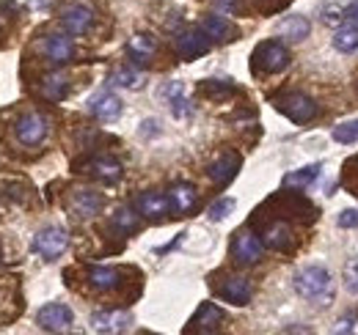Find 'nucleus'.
Instances as JSON below:
<instances>
[{
  "instance_id": "nucleus-1",
  "label": "nucleus",
  "mask_w": 358,
  "mask_h": 335,
  "mask_svg": "<svg viewBox=\"0 0 358 335\" xmlns=\"http://www.w3.org/2000/svg\"><path fill=\"white\" fill-rule=\"evenodd\" d=\"M295 292L301 294L303 299L317 302V305H331L334 299V278L325 267H303L298 275H295Z\"/></svg>"
},
{
  "instance_id": "nucleus-2",
  "label": "nucleus",
  "mask_w": 358,
  "mask_h": 335,
  "mask_svg": "<svg viewBox=\"0 0 358 335\" xmlns=\"http://www.w3.org/2000/svg\"><path fill=\"white\" fill-rule=\"evenodd\" d=\"M289 66V50L281 42L270 39V42L257 44L254 55H251V69L254 75H278Z\"/></svg>"
},
{
  "instance_id": "nucleus-3",
  "label": "nucleus",
  "mask_w": 358,
  "mask_h": 335,
  "mask_svg": "<svg viewBox=\"0 0 358 335\" xmlns=\"http://www.w3.org/2000/svg\"><path fill=\"white\" fill-rule=\"evenodd\" d=\"M273 107L278 113H284L289 121L295 124H309L314 116H317V102L312 96L301 94V91H289V94H278L273 99Z\"/></svg>"
},
{
  "instance_id": "nucleus-4",
  "label": "nucleus",
  "mask_w": 358,
  "mask_h": 335,
  "mask_svg": "<svg viewBox=\"0 0 358 335\" xmlns=\"http://www.w3.org/2000/svg\"><path fill=\"white\" fill-rule=\"evenodd\" d=\"M262 253H265V242L251 231V228H240L231 239V258L243 267H251L257 261H262Z\"/></svg>"
},
{
  "instance_id": "nucleus-5",
  "label": "nucleus",
  "mask_w": 358,
  "mask_h": 335,
  "mask_svg": "<svg viewBox=\"0 0 358 335\" xmlns=\"http://www.w3.org/2000/svg\"><path fill=\"white\" fill-rule=\"evenodd\" d=\"M66 248H69V234H66L61 225H47V228H42V231L34 237V242H31V251L39 253L47 261L58 258Z\"/></svg>"
},
{
  "instance_id": "nucleus-6",
  "label": "nucleus",
  "mask_w": 358,
  "mask_h": 335,
  "mask_svg": "<svg viewBox=\"0 0 358 335\" xmlns=\"http://www.w3.org/2000/svg\"><path fill=\"white\" fill-rule=\"evenodd\" d=\"M174 47H177V55L182 61H193V58L207 55L213 42H210V36L201 28H187V31H179L177 34Z\"/></svg>"
},
{
  "instance_id": "nucleus-7",
  "label": "nucleus",
  "mask_w": 358,
  "mask_h": 335,
  "mask_svg": "<svg viewBox=\"0 0 358 335\" xmlns=\"http://www.w3.org/2000/svg\"><path fill=\"white\" fill-rule=\"evenodd\" d=\"M262 242L278 253H295V248H298L295 231L289 228V223H287L284 217L273 220V223H268V225L262 228Z\"/></svg>"
},
{
  "instance_id": "nucleus-8",
  "label": "nucleus",
  "mask_w": 358,
  "mask_h": 335,
  "mask_svg": "<svg viewBox=\"0 0 358 335\" xmlns=\"http://www.w3.org/2000/svg\"><path fill=\"white\" fill-rule=\"evenodd\" d=\"M61 25H64L66 34H72V36L89 34L91 25H94V8L86 6V3L64 6V8H61Z\"/></svg>"
},
{
  "instance_id": "nucleus-9",
  "label": "nucleus",
  "mask_w": 358,
  "mask_h": 335,
  "mask_svg": "<svg viewBox=\"0 0 358 335\" xmlns=\"http://www.w3.org/2000/svg\"><path fill=\"white\" fill-rule=\"evenodd\" d=\"M72 322H75L72 311L61 302H50L45 308H39V313H36V325L47 333H66L72 327Z\"/></svg>"
},
{
  "instance_id": "nucleus-10",
  "label": "nucleus",
  "mask_w": 358,
  "mask_h": 335,
  "mask_svg": "<svg viewBox=\"0 0 358 335\" xmlns=\"http://www.w3.org/2000/svg\"><path fill=\"white\" fill-rule=\"evenodd\" d=\"M39 50H42V55H45L52 66H66L78 55L75 44L69 42L66 36H61V34H47L45 39H42V44H39Z\"/></svg>"
},
{
  "instance_id": "nucleus-11",
  "label": "nucleus",
  "mask_w": 358,
  "mask_h": 335,
  "mask_svg": "<svg viewBox=\"0 0 358 335\" xmlns=\"http://www.w3.org/2000/svg\"><path fill=\"white\" fill-rule=\"evenodd\" d=\"M215 294L224 299V302H231V305H248L251 302V281L248 278H243V275H226L224 281H218L215 283Z\"/></svg>"
},
{
  "instance_id": "nucleus-12",
  "label": "nucleus",
  "mask_w": 358,
  "mask_h": 335,
  "mask_svg": "<svg viewBox=\"0 0 358 335\" xmlns=\"http://www.w3.org/2000/svg\"><path fill=\"white\" fill-rule=\"evenodd\" d=\"M47 129H50V124H47V119L42 113H25L14 124V135H17V140L22 146H39L47 137Z\"/></svg>"
},
{
  "instance_id": "nucleus-13",
  "label": "nucleus",
  "mask_w": 358,
  "mask_h": 335,
  "mask_svg": "<svg viewBox=\"0 0 358 335\" xmlns=\"http://www.w3.org/2000/svg\"><path fill=\"white\" fill-rule=\"evenodd\" d=\"M135 209L141 217H146V220H152V223H157V220H163L171 209V198L166 195V193H157V190H146V193H141L138 198H135Z\"/></svg>"
},
{
  "instance_id": "nucleus-14",
  "label": "nucleus",
  "mask_w": 358,
  "mask_h": 335,
  "mask_svg": "<svg viewBox=\"0 0 358 335\" xmlns=\"http://www.w3.org/2000/svg\"><path fill=\"white\" fill-rule=\"evenodd\" d=\"M102 207H105L102 193L89 190V187L75 190V193L69 195V211H72L75 217H80V220H91V217H96V214L102 211Z\"/></svg>"
},
{
  "instance_id": "nucleus-15",
  "label": "nucleus",
  "mask_w": 358,
  "mask_h": 335,
  "mask_svg": "<svg viewBox=\"0 0 358 335\" xmlns=\"http://www.w3.org/2000/svg\"><path fill=\"white\" fill-rule=\"evenodd\" d=\"M224 319H226V313L218 308V305L204 302V305L196 311V316L190 319L187 333H215V330L224 325Z\"/></svg>"
},
{
  "instance_id": "nucleus-16",
  "label": "nucleus",
  "mask_w": 358,
  "mask_h": 335,
  "mask_svg": "<svg viewBox=\"0 0 358 335\" xmlns=\"http://www.w3.org/2000/svg\"><path fill=\"white\" fill-rule=\"evenodd\" d=\"M133 325V316L127 311H96L91 316V330L96 333H124Z\"/></svg>"
},
{
  "instance_id": "nucleus-17",
  "label": "nucleus",
  "mask_w": 358,
  "mask_h": 335,
  "mask_svg": "<svg viewBox=\"0 0 358 335\" xmlns=\"http://www.w3.org/2000/svg\"><path fill=\"white\" fill-rule=\"evenodd\" d=\"M86 283L99 294L116 292L122 286V269H116V267H89L86 269Z\"/></svg>"
},
{
  "instance_id": "nucleus-18",
  "label": "nucleus",
  "mask_w": 358,
  "mask_h": 335,
  "mask_svg": "<svg viewBox=\"0 0 358 335\" xmlns=\"http://www.w3.org/2000/svg\"><path fill=\"white\" fill-rule=\"evenodd\" d=\"M89 110L99 121H113L122 113V99L113 91H99L89 99Z\"/></svg>"
},
{
  "instance_id": "nucleus-19",
  "label": "nucleus",
  "mask_w": 358,
  "mask_h": 335,
  "mask_svg": "<svg viewBox=\"0 0 358 335\" xmlns=\"http://www.w3.org/2000/svg\"><path fill=\"white\" fill-rule=\"evenodd\" d=\"M201 31L210 36V42H234L237 36H240V31L234 28V22H229L224 20L221 14H210V17H204L201 20Z\"/></svg>"
},
{
  "instance_id": "nucleus-20",
  "label": "nucleus",
  "mask_w": 358,
  "mask_h": 335,
  "mask_svg": "<svg viewBox=\"0 0 358 335\" xmlns=\"http://www.w3.org/2000/svg\"><path fill=\"white\" fill-rule=\"evenodd\" d=\"M169 198H171V209L177 211V214H190V211L199 207V193H196V187L187 184V181L171 184Z\"/></svg>"
},
{
  "instance_id": "nucleus-21",
  "label": "nucleus",
  "mask_w": 358,
  "mask_h": 335,
  "mask_svg": "<svg viewBox=\"0 0 358 335\" xmlns=\"http://www.w3.org/2000/svg\"><path fill=\"white\" fill-rule=\"evenodd\" d=\"M237 168H240V157L237 154H221L215 163H210L207 176H210V181L215 187H226L237 176Z\"/></svg>"
},
{
  "instance_id": "nucleus-22",
  "label": "nucleus",
  "mask_w": 358,
  "mask_h": 335,
  "mask_svg": "<svg viewBox=\"0 0 358 335\" xmlns=\"http://www.w3.org/2000/svg\"><path fill=\"white\" fill-rule=\"evenodd\" d=\"M83 170L91 173L94 179L105 181V184L119 181V179H122V173H124L122 163H119V160H113V157H96V160H91L89 165H83Z\"/></svg>"
},
{
  "instance_id": "nucleus-23",
  "label": "nucleus",
  "mask_w": 358,
  "mask_h": 335,
  "mask_svg": "<svg viewBox=\"0 0 358 335\" xmlns=\"http://www.w3.org/2000/svg\"><path fill=\"white\" fill-rule=\"evenodd\" d=\"M155 52H157V42L152 36H146V34H138L127 42V55L141 66H146L155 58Z\"/></svg>"
},
{
  "instance_id": "nucleus-24",
  "label": "nucleus",
  "mask_w": 358,
  "mask_h": 335,
  "mask_svg": "<svg viewBox=\"0 0 358 335\" xmlns=\"http://www.w3.org/2000/svg\"><path fill=\"white\" fill-rule=\"evenodd\" d=\"M312 34V25H309V20L306 17H287L281 25H278V36L281 39H287V42H303L306 36Z\"/></svg>"
},
{
  "instance_id": "nucleus-25",
  "label": "nucleus",
  "mask_w": 358,
  "mask_h": 335,
  "mask_svg": "<svg viewBox=\"0 0 358 335\" xmlns=\"http://www.w3.org/2000/svg\"><path fill=\"white\" fill-rule=\"evenodd\" d=\"M39 94L45 96L47 102H61V99L69 94V80H66L64 75L52 72V75L42 77V83H39Z\"/></svg>"
},
{
  "instance_id": "nucleus-26",
  "label": "nucleus",
  "mask_w": 358,
  "mask_h": 335,
  "mask_svg": "<svg viewBox=\"0 0 358 335\" xmlns=\"http://www.w3.org/2000/svg\"><path fill=\"white\" fill-rule=\"evenodd\" d=\"M110 225H113V231H116L119 237H130V234H135V231L141 228V214H138V209L133 211L130 207H122V209L113 211Z\"/></svg>"
},
{
  "instance_id": "nucleus-27",
  "label": "nucleus",
  "mask_w": 358,
  "mask_h": 335,
  "mask_svg": "<svg viewBox=\"0 0 358 335\" xmlns=\"http://www.w3.org/2000/svg\"><path fill=\"white\" fill-rule=\"evenodd\" d=\"M320 170H322L320 163H312V165H306V168H298V170H292V173L284 176V187H298V190H303V187H309L314 179L320 176Z\"/></svg>"
},
{
  "instance_id": "nucleus-28",
  "label": "nucleus",
  "mask_w": 358,
  "mask_h": 335,
  "mask_svg": "<svg viewBox=\"0 0 358 335\" xmlns=\"http://www.w3.org/2000/svg\"><path fill=\"white\" fill-rule=\"evenodd\" d=\"M334 47L345 55L358 50V25H339V31L334 34Z\"/></svg>"
},
{
  "instance_id": "nucleus-29",
  "label": "nucleus",
  "mask_w": 358,
  "mask_h": 335,
  "mask_svg": "<svg viewBox=\"0 0 358 335\" xmlns=\"http://www.w3.org/2000/svg\"><path fill=\"white\" fill-rule=\"evenodd\" d=\"M237 88L231 83H224V80H207V83H201V94L207 96V99H226V96H231Z\"/></svg>"
},
{
  "instance_id": "nucleus-30",
  "label": "nucleus",
  "mask_w": 358,
  "mask_h": 335,
  "mask_svg": "<svg viewBox=\"0 0 358 335\" xmlns=\"http://www.w3.org/2000/svg\"><path fill=\"white\" fill-rule=\"evenodd\" d=\"M334 140H336V143H345V146L358 143V119L334 126Z\"/></svg>"
},
{
  "instance_id": "nucleus-31",
  "label": "nucleus",
  "mask_w": 358,
  "mask_h": 335,
  "mask_svg": "<svg viewBox=\"0 0 358 335\" xmlns=\"http://www.w3.org/2000/svg\"><path fill=\"white\" fill-rule=\"evenodd\" d=\"M231 211H234V198H218V201L207 209V217H210L213 223H221V220H226Z\"/></svg>"
},
{
  "instance_id": "nucleus-32",
  "label": "nucleus",
  "mask_w": 358,
  "mask_h": 335,
  "mask_svg": "<svg viewBox=\"0 0 358 335\" xmlns=\"http://www.w3.org/2000/svg\"><path fill=\"white\" fill-rule=\"evenodd\" d=\"M110 83L119 85V88H138V85H141V75L133 72V69H119V72L110 77Z\"/></svg>"
},
{
  "instance_id": "nucleus-33",
  "label": "nucleus",
  "mask_w": 358,
  "mask_h": 335,
  "mask_svg": "<svg viewBox=\"0 0 358 335\" xmlns=\"http://www.w3.org/2000/svg\"><path fill=\"white\" fill-rule=\"evenodd\" d=\"M342 20H345V8L334 6V3L322 8V22H325V25H334V28H339V25H342Z\"/></svg>"
},
{
  "instance_id": "nucleus-34",
  "label": "nucleus",
  "mask_w": 358,
  "mask_h": 335,
  "mask_svg": "<svg viewBox=\"0 0 358 335\" xmlns=\"http://www.w3.org/2000/svg\"><path fill=\"white\" fill-rule=\"evenodd\" d=\"M169 105H171V113H174L177 119H187V116L193 113V107H190V102L185 99V94H177L174 99H169Z\"/></svg>"
},
{
  "instance_id": "nucleus-35",
  "label": "nucleus",
  "mask_w": 358,
  "mask_h": 335,
  "mask_svg": "<svg viewBox=\"0 0 358 335\" xmlns=\"http://www.w3.org/2000/svg\"><path fill=\"white\" fill-rule=\"evenodd\" d=\"M339 228H358V209H345L339 211Z\"/></svg>"
},
{
  "instance_id": "nucleus-36",
  "label": "nucleus",
  "mask_w": 358,
  "mask_h": 335,
  "mask_svg": "<svg viewBox=\"0 0 358 335\" xmlns=\"http://www.w3.org/2000/svg\"><path fill=\"white\" fill-rule=\"evenodd\" d=\"M345 281H348V289L353 294H358V261H353L350 267H348V275H345Z\"/></svg>"
},
{
  "instance_id": "nucleus-37",
  "label": "nucleus",
  "mask_w": 358,
  "mask_h": 335,
  "mask_svg": "<svg viewBox=\"0 0 358 335\" xmlns=\"http://www.w3.org/2000/svg\"><path fill=\"white\" fill-rule=\"evenodd\" d=\"M334 333H356V316H342Z\"/></svg>"
},
{
  "instance_id": "nucleus-38",
  "label": "nucleus",
  "mask_w": 358,
  "mask_h": 335,
  "mask_svg": "<svg viewBox=\"0 0 358 335\" xmlns=\"http://www.w3.org/2000/svg\"><path fill=\"white\" fill-rule=\"evenodd\" d=\"M345 20H353V22H358V0H353V3L345 8Z\"/></svg>"
},
{
  "instance_id": "nucleus-39",
  "label": "nucleus",
  "mask_w": 358,
  "mask_h": 335,
  "mask_svg": "<svg viewBox=\"0 0 358 335\" xmlns=\"http://www.w3.org/2000/svg\"><path fill=\"white\" fill-rule=\"evenodd\" d=\"M218 6L226 8V11H240V3L237 0H218Z\"/></svg>"
},
{
  "instance_id": "nucleus-40",
  "label": "nucleus",
  "mask_w": 358,
  "mask_h": 335,
  "mask_svg": "<svg viewBox=\"0 0 358 335\" xmlns=\"http://www.w3.org/2000/svg\"><path fill=\"white\" fill-rule=\"evenodd\" d=\"M0 258H3V255H0Z\"/></svg>"
}]
</instances>
